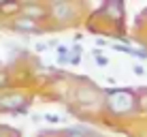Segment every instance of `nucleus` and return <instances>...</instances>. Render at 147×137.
Returning a JSON list of instances; mask_svg holds the SVG:
<instances>
[{
    "label": "nucleus",
    "instance_id": "nucleus-1",
    "mask_svg": "<svg viewBox=\"0 0 147 137\" xmlns=\"http://www.w3.org/2000/svg\"><path fill=\"white\" fill-rule=\"evenodd\" d=\"M107 107L117 116H124L136 107V96L132 90L126 88H111L107 90Z\"/></svg>",
    "mask_w": 147,
    "mask_h": 137
},
{
    "label": "nucleus",
    "instance_id": "nucleus-2",
    "mask_svg": "<svg viewBox=\"0 0 147 137\" xmlns=\"http://www.w3.org/2000/svg\"><path fill=\"white\" fill-rule=\"evenodd\" d=\"M0 111H15V114H26L28 111V99L22 92H11L0 99Z\"/></svg>",
    "mask_w": 147,
    "mask_h": 137
},
{
    "label": "nucleus",
    "instance_id": "nucleus-3",
    "mask_svg": "<svg viewBox=\"0 0 147 137\" xmlns=\"http://www.w3.org/2000/svg\"><path fill=\"white\" fill-rule=\"evenodd\" d=\"M49 13L55 22H70L75 17V4L70 2H64V0H55V2L49 4Z\"/></svg>",
    "mask_w": 147,
    "mask_h": 137
},
{
    "label": "nucleus",
    "instance_id": "nucleus-4",
    "mask_svg": "<svg viewBox=\"0 0 147 137\" xmlns=\"http://www.w3.org/2000/svg\"><path fill=\"white\" fill-rule=\"evenodd\" d=\"M22 13H24V17L36 22V19H43L47 15V9L38 2H26V4H22Z\"/></svg>",
    "mask_w": 147,
    "mask_h": 137
},
{
    "label": "nucleus",
    "instance_id": "nucleus-5",
    "mask_svg": "<svg viewBox=\"0 0 147 137\" xmlns=\"http://www.w3.org/2000/svg\"><path fill=\"white\" fill-rule=\"evenodd\" d=\"M13 28L19 30V32H34V34L40 32V28L36 26V22H32V19H28V17H17L13 22Z\"/></svg>",
    "mask_w": 147,
    "mask_h": 137
},
{
    "label": "nucleus",
    "instance_id": "nucleus-6",
    "mask_svg": "<svg viewBox=\"0 0 147 137\" xmlns=\"http://www.w3.org/2000/svg\"><path fill=\"white\" fill-rule=\"evenodd\" d=\"M55 56H58V62H60V64L70 62V56H68V47H66V45H58V49H55Z\"/></svg>",
    "mask_w": 147,
    "mask_h": 137
},
{
    "label": "nucleus",
    "instance_id": "nucleus-7",
    "mask_svg": "<svg viewBox=\"0 0 147 137\" xmlns=\"http://www.w3.org/2000/svg\"><path fill=\"white\" fill-rule=\"evenodd\" d=\"M0 11L2 13H17V11H22V4H17V2H11V4L0 2Z\"/></svg>",
    "mask_w": 147,
    "mask_h": 137
},
{
    "label": "nucleus",
    "instance_id": "nucleus-8",
    "mask_svg": "<svg viewBox=\"0 0 147 137\" xmlns=\"http://www.w3.org/2000/svg\"><path fill=\"white\" fill-rule=\"evenodd\" d=\"M70 52H73V54H70V64H79L81 62V52H83V49H81L79 45H75Z\"/></svg>",
    "mask_w": 147,
    "mask_h": 137
},
{
    "label": "nucleus",
    "instance_id": "nucleus-9",
    "mask_svg": "<svg viewBox=\"0 0 147 137\" xmlns=\"http://www.w3.org/2000/svg\"><path fill=\"white\" fill-rule=\"evenodd\" d=\"M115 52H121V54H128V56H134V49L130 47V45H121V43H115L113 45Z\"/></svg>",
    "mask_w": 147,
    "mask_h": 137
},
{
    "label": "nucleus",
    "instance_id": "nucleus-10",
    "mask_svg": "<svg viewBox=\"0 0 147 137\" xmlns=\"http://www.w3.org/2000/svg\"><path fill=\"white\" fill-rule=\"evenodd\" d=\"M43 118H45V120H47V122H49V124H58V122H60V120H62V118H60V116H55V114H45V116H43Z\"/></svg>",
    "mask_w": 147,
    "mask_h": 137
},
{
    "label": "nucleus",
    "instance_id": "nucleus-11",
    "mask_svg": "<svg viewBox=\"0 0 147 137\" xmlns=\"http://www.w3.org/2000/svg\"><path fill=\"white\" fill-rule=\"evenodd\" d=\"M66 137H88V133L85 131H81V129H73V131H68Z\"/></svg>",
    "mask_w": 147,
    "mask_h": 137
},
{
    "label": "nucleus",
    "instance_id": "nucleus-12",
    "mask_svg": "<svg viewBox=\"0 0 147 137\" xmlns=\"http://www.w3.org/2000/svg\"><path fill=\"white\" fill-rule=\"evenodd\" d=\"M7 86H9V73L0 71V88H7Z\"/></svg>",
    "mask_w": 147,
    "mask_h": 137
},
{
    "label": "nucleus",
    "instance_id": "nucleus-13",
    "mask_svg": "<svg viewBox=\"0 0 147 137\" xmlns=\"http://www.w3.org/2000/svg\"><path fill=\"white\" fill-rule=\"evenodd\" d=\"M134 58H139V60H147V49H134Z\"/></svg>",
    "mask_w": 147,
    "mask_h": 137
},
{
    "label": "nucleus",
    "instance_id": "nucleus-14",
    "mask_svg": "<svg viewBox=\"0 0 147 137\" xmlns=\"http://www.w3.org/2000/svg\"><path fill=\"white\" fill-rule=\"evenodd\" d=\"M132 71H134V75H139V77H143V75H145V69L141 67V64H134Z\"/></svg>",
    "mask_w": 147,
    "mask_h": 137
},
{
    "label": "nucleus",
    "instance_id": "nucleus-15",
    "mask_svg": "<svg viewBox=\"0 0 147 137\" xmlns=\"http://www.w3.org/2000/svg\"><path fill=\"white\" fill-rule=\"evenodd\" d=\"M34 49H36V52H38V54H43V52H47V43H36V47H34Z\"/></svg>",
    "mask_w": 147,
    "mask_h": 137
},
{
    "label": "nucleus",
    "instance_id": "nucleus-16",
    "mask_svg": "<svg viewBox=\"0 0 147 137\" xmlns=\"http://www.w3.org/2000/svg\"><path fill=\"white\" fill-rule=\"evenodd\" d=\"M96 62H98L100 67H105V64H107L109 60H107V58H102V56H96Z\"/></svg>",
    "mask_w": 147,
    "mask_h": 137
},
{
    "label": "nucleus",
    "instance_id": "nucleus-17",
    "mask_svg": "<svg viewBox=\"0 0 147 137\" xmlns=\"http://www.w3.org/2000/svg\"><path fill=\"white\" fill-rule=\"evenodd\" d=\"M88 137H100L98 133H88Z\"/></svg>",
    "mask_w": 147,
    "mask_h": 137
}]
</instances>
